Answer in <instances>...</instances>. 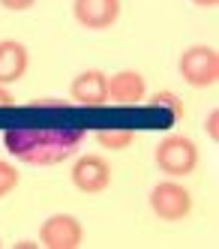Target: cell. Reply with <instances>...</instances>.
<instances>
[{
	"mask_svg": "<svg viewBox=\"0 0 219 249\" xmlns=\"http://www.w3.org/2000/svg\"><path fill=\"white\" fill-rule=\"evenodd\" d=\"M84 129L51 126V129H6L3 147L27 165H57L63 159L75 156L84 144Z\"/></svg>",
	"mask_w": 219,
	"mask_h": 249,
	"instance_id": "1",
	"label": "cell"
},
{
	"mask_svg": "<svg viewBox=\"0 0 219 249\" xmlns=\"http://www.w3.org/2000/svg\"><path fill=\"white\" fill-rule=\"evenodd\" d=\"M153 159H156V168L162 174H168V177H186L198 165V147H195V141L186 138V135H168V138L159 141Z\"/></svg>",
	"mask_w": 219,
	"mask_h": 249,
	"instance_id": "2",
	"label": "cell"
},
{
	"mask_svg": "<svg viewBox=\"0 0 219 249\" xmlns=\"http://www.w3.org/2000/svg\"><path fill=\"white\" fill-rule=\"evenodd\" d=\"M150 210L165 222H180V219H186L189 210H192V195L177 180H162L150 192Z\"/></svg>",
	"mask_w": 219,
	"mask_h": 249,
	"instance_id": "3",
	"label": "cell"
},
{
	"mask_svg": "<svg viewBox=\"0 0 219 249\" xmlns=\"http://www.w3.org/2000/svg\"><path fill=\"white\" fill-rule=\"evenodd\" d=\"M180 75L189 87H210L219 81V57L207 45H192L180 54Z\"/></svg>",
	"mask_w": 219,
	"mask_h": 249,
	"instance_id": "4",
	"label": "cell"
},
{
	"mask_svg": "<svg viewBox=\"0 0 219 249\" xmlns=\"http://www.w3.org/2000/svg\"><path fill=\"white\" fill-rule=\"evenodd\" d=\"M69 177H72V186L75 189H81L87 195H99L111 183V165H108L99 153H81L75 162H72Z\"/></svg>",
	"mask_w": 219,
	"mask_h": 249,
	"instance_id": "5",
	"label": "cell"
},
{
	"mask_svg": "<svg viewBox=\"0 0 219 249\" xmlns=\"http://www.w3.org/2000/svg\"><path fill=\"white\" fill-rule=\"evenodd\" d=\"M39 243L48 249H78L84 243V228L69 213H54L39 225Z\"/></svg>",
	"mask_w": 219,
	"mask_h": 249,
	"instance_id": "6",
	"label": "cell"
},
{
	"mask_svg": "<svg viewBox=\"0 0 219 249\" xmlns=\"http://www.w3.org/2000/svg\"><path fill=\"white\" fill-rule=\"evenodd\" d=\"M72 15L87 30H108L120 18V0H72Z\"/></svg>",
	"mask_w": 219,
	"mask_h": 249,
	"instance_id": "7",
	"label": "cell"
},
{
	"mask_svg": "<svg viewBox=\"0 0 219 249\" xmlns=\"http://www.w3.org/2000/svg\"><path fill=\"white\" fill-rule=\"evenodd\" d=\"M69 96L75 105H84V108H102L108 102V78L99 69H87V72L75 75L69 87Z\"/></svg>",
	"mask_w": 219,
	"mask_h": 249,
	"instance_id": "8",
	"label": "cell"
},
{
	"mask_svg": "<svg viewBox=\"0 0 219 249\" xmlns=\"http://www.w3.org/2000/svg\"><path fill=\"white\" fill-rule=\"evenodd\" d=\"M144 96H147V81L135 69H126V72H117L114 78H108V102L138 105Z\"/></svg>",
	"mask_w": 219,
	"mask_h": 249,
	"instance_id": "9",
	"label": "cell"
},
{
	"mask_svg": "<svg viewBox=\"0 0 219 249\" xmlns=\"http://www.w3.org/2000/svg\"><path fill=\"white\" fill-rule=\"evenodd\" d=\"M27 48L15 39H3L0 42V84H12L27 72Z\"/></svg>",
	"mask_w": 219,
	"mask_h": 249,
	"instance_id": "10",
	"label": "cell"
},
{
	"mask_svg": "<svg viewBox=\"0 0 219 249\" xmlns=\"http://www.w3.org/2000/svg\"><path fill=\"white\" fill-rule=\"evenodd\" d=\"M96 141H99V147H105V150H126L135 141V132L132 129H99Z\"/></svg>",
	"mask_w": 219,
	"mask_h": 249,
	"instance_id": "11",
	"label": "cell"
},
{
	"mask_svg": "<svg viewBox=\"0 0 219 249\" xmlns=\"http://www.w3.org/2000/svg\"><path fill=\"white\" fill-rule=\"evenodd\" d=\"M147 105H150V108L165 111V114H168V117H174V120L183 117V102H180V96H177V93H171V90H159V93H153V96L147 99Z\"/></svg>",
	"mask_w": 219,
	"mask_h": 249,
	"instance_id": "12",
	"label": "cell"
},
{
	"mask_svg": "<svg viewBox=\"0 0 219 249\" xmlns=\"http://www.w3.org/2000/svg\"><path fill=\"white\" fill-rule=\"evenodd\" d=\"M15 186H18V168L9 165L6 159H0V198H3V195H9Z\"/></svg>",
	"mask_w": 219,
	"mask_h": 249,
	"instance_id": "13",
	"label": "cell"
},
{
	"mask_svg": "<svg viewBox=\"0 0 219 249\" xmlns=\"http://www.w3.org/2000/svg\"><path fill=\"white\" fill-rule=\"evenodd\" d=\"M75 102H66V99H33L30 108H72Z\"/></svg>",
	"mask_w": 219,
	"mask_h": 249,
	"instance_id": "14",
	"label": "cell"
},
{
	"mask_svg": "<svg viewBox=\"0 0 219 249\" xmlns=\"http://www.w3.org/2000/svg\"><path fill=\"white\" fill-rule=\"evenodd\" d=\"M33 3H36V0H0V6L9 9V12H24V9H30Z\"/></svg>",
	"mask_w": 219,
	"mask_h": 249,
	"instance_id": "15",
	"label": "cell"
},
{
	"mask_svg": "<svg viewBox=\"0 0 219 249\" xmlns=\"http://www.w3.org/2000/svg\"><path fill=\"white\" fill-rule=\"evenodd\" d=\"M204 129H207V135L216 141L219 138V111H210L207 114V120H204Z\"/></svg>",
	"mask_w": 219,
	"mask_h": 249,
	"instance_id": "16",
	"label": "cell"
},
{
	"mask_svg": "<svg viewBox=\"0 0 219 249\" xmlns=\"http://www.w3.org/2000/svg\"><path fill=\"white\" fill-rule=\"evenodd\" d=\"M15 105V96L6 90V84H0V108H12Z\"/></svg>",
	"mask_w": 219,
	"mask_h": 249,
	"instance_id": "17",
	"label": "cell"
},
{
	"mask_svg": "<svg viewBox=\"0 0 219 249\" xmlns=\"http://www.w3.org/2000/svg\"><path fill=\"white\" fill-rule=\"evenodd\" d=\"M192 3H195V6H204V9H210V6H216V3H219V0H192Z\"/></svg>",
	"mask_w": 219,
	"mask_h": 249,
	"instance_id": "18",
	"label": "cell"
},
{
	"mask_svg": "<svg viewBox=\"0 0 219 249\" xmlns=\"http://www.w3.org/2000/svg\"><path fill=\"white\" fill-rule=\"evenodd\" d=\"M0 246H3V243H0Z\"/></svg>",
	"mask_w": 219,
	"mask_h": 249,
	"instance_id": "19",
	"label": "cell"
}]
</instances>
